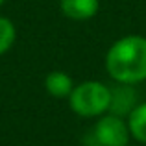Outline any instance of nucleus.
I'll list each match as a JSON object with an SVG mask.
<instances>
[{"label":"nucleus","instance_id":"nucleus-1","mask_svg":"<svg viewBox=\"0 0 146 146\" xmlns=\"http://www.w3.org/2000/svg\"><path fill=\"white\" fill-rule=\"evenodd\" d=\"M106 70L117 83L135 85L146 80V37L124 35L106 52Z\"/></svg>","mask_w":146,"mask_h":146},{"label":"nucleus","instance_id":"nucleus-9","mask_svg":"<svg viewBox=\"0 0 146 146\" xmlns=\"http://www.w3.org/2000/svg\"><path fill=\"white\" fill-rule=\"evenodd\" d=\"M85 146H100V144H96V143H91V144H85Z\"/></svg>","mask_w":146,"mask_h":146},{"label":"nucleus","instance_id":"nucleus-8","mask_svg":"<svg viewBox=\"0 0 146 146\" xmlns=\"http://www.w3.org/2000/svg\"><path fill=\"white\" fill-rule=\"evenodd\" d=\"M15 41H17V28H15L13 21L0 15V56L9 52Z\"/></svg>","mask_w":146,"mask_h":146},{"label":"nucleus","instance_id":"nucleus-5","mask_svg":"<svg viewBox=\"0 0 146 146\" xmlns=\"http://www.w3.org/2000/svg\"><path fill=\"white\" fill-rule=\"evenodd\" d=\"M59 9L70 21H89L100 11V0H59Z\"/></svg>","mask_w":146,"mask_h":146},{"label":"nucleus","instance_id":"nucleus-6","mask_svg":"<svg viewBox=\"0 0 146 146\" xmlns=\"http://www.w3.org/2000/svg\"><path fill=\"white\" fill-rule=\"evenodd\" d=\"M74 80L65 70H52L44 78V89L54 98H68V94L74 89Z\"/></svg>","mask_w":146,"mask_h":146},{"label":"nucleus","instance_id":"nucleus-3","mask_svg":"<svg viewBox=\"0 0 146 146\" xmlns=\"http://www.w3.org/2000/svg\"><path fill=\"white\" fill-rule=\"evenodd\" d=\"M93 143L100 146H129V128L124 117L104 113L93 128Z\"/></svg>","mask_w":146,"mask_h":146},{"label":"nucleus","instance_id":"nucleus-7","mask_svg":"<svg viewBox=\"0 0 146 146\" xmlns=\"http://www.w3.org/2000/svg\"><path fill=\"white\" fill-rule=\"evenodd\" d=\"M129 128V135L141 144H146V102L137 104L131 113L126 117Z\"/></svg>","mask_w":146,"mask_h":146},{"label":"nucleus","instance_id":"nucleus-10","mask_svg":"<svg viewBox=\"0 0 146 146\" xmlns=\"http://www.w3.org/2000/svg\"><path fill=\"white\" fill-rule=\"evenodd\" d=\"M4 2H6V0H0V7H2V6H4Z\"/></svg>","mask_w":146,"mask_h":146},{"label":"nucleus","instance_id":"nucleus-2","mask_svg":"<svg viewBox=\"0 0 146 146\" xmlns=\"http://www.w3.org/2000/svg\"><path fill=\"white\" fill-rule=\"evenodd\" d=\"M67 100L70 111L78 117L98 118L100 115L109 111L111 87L98 80H85L82 83H76Z\"/></svg>","mask_w":146,"mask_h":146},{"label":"nucleus","instance_id":"nucleus-4","mask_svg":"<svg viewBox=\"0 0 146 146\" xmlns=\"http://www.w3.org/2000/svg\"><path fill=\"white\" fill-rule=\"evenodd\" d=\"M137 96L131 85L126 83H117V87L111 89V102H109V111L107 113L118 115V117H128L131 109L137 106Z\"/></svg>","mask_w":146,"mask_h":146}]
</instances>
